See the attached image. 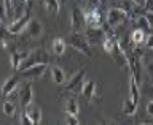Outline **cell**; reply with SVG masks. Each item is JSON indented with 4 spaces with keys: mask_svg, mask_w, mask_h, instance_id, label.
I'll use <instances>...</instances> for the list:
<instances>
[{
    "mask_svg": "<svg viewBox=\"0 0 153 125\" xmlns=\"http://www.w3.org/2000/svg\"><path fill=\"white\" fill-rule=\"evenodd\" d=\"M67 43L74 48L76 52H80V54H83L86 57L91 56V48H89V41L86 35L83 32H72L69 38H67Z\"/></svg>",
    "mask_w": 153,
    "mask_h": 125,
    "instance_id": "obj_1",
    "label": "cell"
},
{
    "mask_svg": "<svg viewBox=\"0 0 153 125\" xmlns=\"http://www.w3.org/2000/svg\"><path fill=\"white\" fill-rule=\"evenodd\" d=\"M50 62V56L45 49H33V51H29V56L27 59L21 64L19 67V71H24L26 68H30L33 65H38V64H48Z\"/></svg>",
    "mask_w": 153,
    "mask_h": 125,
    "instance_id": "obj_2",
    "label": "cell"
},
{
    "mask_svg": "<svg viewBox=\"0 0 153 125\" xmlns=\"http://www.w3.org/2000/svg\"><path fill=\"white\" fill-rule=\"evenodd\" d=\"M83 16H85V22L86 27L91 29H100L104 26V16L100 8H93V7H86L83 10Z\"/></svg>",
    "mask_w": 153,
    "mask_h": 125,
    "instance_id": "obj_3",
    "label": "cell"
},
{
    "mask_svg": "<svg viewBox=\"0 0 153 125\" xmlns=\"http://www.w3.org/2000/svg\"><path fill=\"white\" fill-rule=\"evenodd\" d=\"M128 19H129L128 14L124 13L123 10L117 8V7L110 8L108 11H107V14H105V21H107V24H108V26L112 27V29L123 26V24L128 21Z\"/></svg>",
    "mask_w": 153,
    "mask_h": 125,
    "instance_id": "obj_4",
    "label": "cell"
},
{
    "mask_svg": "<svg viewBox=\"0 0 153 125\" xmlns=\"http://www.w3.org/2000/svg\"><path fill=\"white\" fill-rule=\"evenodd\" d=\"M30 11H27L22 14V16H19V18H16V19H13L11 22L7 26V29H8V32L11 33V35H19V33H22L24 32V29L27 27V24H29V21H30Z\"/></svg>",
    "mask_w": 153,
    "mask_h": 125,
    "instance_id": "obj_5",
    "label": "cell"
},
{
    "mask_svg": "<svg viewBox=\"0 0 153 125\" xmlns=\"http://www.w3.org/2000/svg\"><path fill=\"white\" fill-rule=\"evenodd\" d=\"M85 76H86V70H78L72 78H69L64 90L65 92H81V87L85 84Z\"/></svg>",
    "mask_w": 153,
    "mask_h": 125,
    "instance_id": "obj_6",
    "label": "cell"
},
{
    "mask_svg": "<svg viewBox=\"0 0 153 125\" xmlns=\"http://www.w3.org/2000/svg\"><path fill=\"white\" fill-rule=\"evenodd\" d=\"M48 70V64H38V65H33L30 68H26L24 71H21V78L27 79V81H37L43 78V75L46 73Z\"/></svg>",
    "mask_w": 153,
    "mask_h": 125,
    "instance_id": "obj_7",
    "label": "cell"
},
{
    "mask_svg": "<svg viewBox=\"0 0 153 125\" xmlns=\"http://www.w3.org/2000/svg\"><path fill=\"white\" fill-rule=\"evenodd\" d=\"M33 100V92H32V84L30 83H24L19 87V103L22 105V108L26 109L27 106L32 105Z\"/></svg>",
    "mask_w": 153,
    "mask_h": 125,
    "instance_id": "obj_8",
    "label": "cell"
},
{
    "mask_svg": "<svg viewBox=\"0 0 153 125\" xmlns=\"http://www.w3.org/2000/svg\"><path fill=\"white\" fill-rule=\"evenodd\" d=\"M70 22H72V32H83V27H86L83 10L74 8L70 14Z\"/></svg>",
    "mask_w": 153,
    "mask_h": 125,
    "instance_id": "obj_9",
    "label": "cell"
},
{
    "mask_svg": "<svg viewBox=\"0 0 153 125\" xmlns=\"http://www.w3.org/2000/svg\"><path fill=\"white\" fill-rule=\"evenodd\" d=\"M24 35L27 38H30V40H35V38H40L42 33H43V26L40 21H37V19H30L27 24V27L24 29Z\"/></svg>",
    "mask_w": 153,
    "mask_h": 125,
    "instance_id": "obj_10",
    "label": "cell"
},
{
    "mask_svg": "<svg viewBox=\"0 0 153 125\" xmlns=\"http://www.w3.org/2000/svg\"><path fill=\"white\" fill-rule=\"evenodd\" d=\"M19 81H21V78H19L18 75H13V76H10V78L5 79V83L2 84V95L5 98L19 87Z\"/></svg>",
    "mask_w": 153,
    "mask_h": 125,
    "instance_id": "obj_11",
    "label": "cell"
},
{
    "mask_svg": "<svg viewBox=\"0 0 153 125\" xmlns=\"http://www.w3.org/2000/svg\"><path fill=\"white\" fill-rule=\"evenodd\" d=\"M29 56V51H11L10 52V64H11V68L14 71H19V67L24 60L27 59Z\"/></svg>",
    "mask_w": 153,
    "mask_h": 125,
    "instance_id": "obj_12",
    "label": "cell"
},
{
    "mask_svg": "<svg viewBox=\"0 0 153 125\" xmlns=\"http://www.w3.org/2000/svg\"><path fill=\"white\" fill-rule=\"evenodd\" d=\"M112 54L115 56V62L121 67V68H126V67H129V60H128V54L124 52V49L121 48V45H120V41L115 43V48H113V52Z\"/></svg>",
    "mask_w": 153,
    "mask_h": 125,
    "instance_id": "obj_13",
    "label": "cell"
},
{
    "mask_svg": "<svg viewBox=\"0 0 153 125\" xmlns=\"http://www.w3.org/2000/svg\"><path fill=\"white\" fill-rule=\"evenodd\" d=\"M86 38H88L89 43H102L104 38H105V32L104 29H91V27H86V30L83 32Z\"/></svg>",
    "mask_w": 153,
    "mask_h": 125,
    "instance_id": "obj_14",
    "label": "cell"
},
{
    "mask_svg": "<svg viewBox=\"0 0 153 125\" xmlns=\"http://www.w3.org/2000/svg\"><path fill=\"white\" fill-rule=\"evenodd\" d=\"M81 94L86 100H93L96 97V81L89 79V81H85L83 87H81Z\"/></svg>",
    "mask_w": 153,
    "mask_h": 125,
    "instance_id": "obj_15",
    "label": "cell"
},
{
    "mask_svg": "<svg viewBox=\"0 0 153 125\" xmlns=\"http://www.w3.org/2000/svg\"><path fill=\"white\" fill-rule=\"evenodd\" d=\"M129 94H131V98L134 103H137L139 102V98H140V92H139V83H137V79L134 78V75L129 76Z\"/></svg>",
    "mask_w": 153,
    "mask_h": 125,
    "instance_id": "obj_16",
    "label": "cell"
},
{
    "mask_svg": "<svg viewBox=\"0 0 153 125\" xmlns=\"http://www.w3.org/2000/svg\"><path fill=\"white\" fill-rule=\"evenodd\" d=\"M78 111H80V106H78V100L75 97H70L64 102V113H69V114H74V116H78Z\"/></svg>",
    "mask_w": 153,
    "mask_h": 125,
    "instance_id": "obj_17",
    "label": "cell"
},
{
    "mask_svg": "<svg viewBox=\"0 0 153 125\" xmlns=\"http://www.w3.org/2000/svg\"><path fill=\"white\" fill-rule=\"evenodd\" d=\"M51 78H53V81H54L56 84H64L67 81L64 70H62L61 67H57V65L51 67Z\"/></svg>",
    "mask_w": 153,
    "mask_h": 125,
    "instance_id": "obj_18",
    "label": "cell"
},
{
    "mask_svg": "<svg viewBox=\"0 0 153 125\" xmlns=\"http://www.w3.org/2000/svg\"><path fill=\"white\" fill-rule=\"evenodd\" d=\"M65 40L64 38H61V37H57V38H54L53 40V45H51V49H53V52H54L56 56H62L65 52Z\"/></svg>",
    "mask_w": 153,
    "mask_h": 125,
    "instance_id": "obj_19",
    "label": "cell"
},
{
    "mask_svg": "<svg viewBox=\"0 0 153 125\" xmlns=\"http://www.w3.org/2000/svg\"><path fill=\"white\" fill-rule=\"evenodd\" d=\"M117 37L115 35H105L104 41H102V49L105 52H108V54H112L113 52V48H115V43H117Z\"/></svg>",
    "mask_w": 153,
    "mask_h": 125,
    "instance_id": "obj_20",
    "label": "cell"
},
{
    "mask_svg": "<svg viewBox=\"0 0 153 125\" xmlns=\"http://www.w3.org/2000/svg\"><path fill=\"white\" fill-rule=\"evenodd\" d=\"M131 40H132V43H134V45H136L137 48H139V46H142L143 43H145V40H147L145 32L140 30V29H136V30L131 33Z\"/></svg>",
    "mask_w": 153,
    "mask_h": 125,
    "instance_id": "obj_21",
    "label": "cell"
},
{
    "mask_svg": "<svg viewBox=\"0 0 153 125\" xmlns=\"http://www.w3.org/2000/svg\"><path fill=\"white\" fill-rule=\"evenodd\" d=\"M26 113L30 116V119L35 124H38L42 121V109L38 108V106H35V105H30V106H27L26 108Z\"/></svg>",
    "mask_w": 153,
    "mask_h": 125,
    "instance_id": "obj_22",
    "label": "cell"
},
{
    "mask_svg": "<svg viewBox=\"0 0 153 125\" xmlns=\"http://www.w3.org/2000/svg\"><path fill=\"white\" fill-rule=\"evenodd\" d=\"M137 111V103H134L131 98H126L123 103V114L124 116H134Z\"/></svg>",
    "mask_w": 153,
    "mask_h": 125,
    "instance_id": "obj_23",
    "label": "cell"
},
{
    "mask_svg": "<svg viewBox=\"0 0 153 125\" xmlns=\"http://www.w3.org/2000/svg\"><path fill=\"white\" fill-rule=\"evenodd\" d=\"M43 3H45V8L46 11L50 14H57L59 13V0H43Z\"/></svg>",
    "mask_w": 153,
    "mask_h": 125,
    "instance_id": "obj_24",
    "label": "cell"
},
{
    "mask_svg": "<svg viewBox=\"0 0 153 125\" xmlns=\"http://www.w3.org/2000/svg\"><path fill=\"white\" fill-rule=\"evenodd\" d=\"M136 22H137V29H140V30H143V32H150L153 29L150 26V22H148V19L145 18V14H143V16H137Z\"/></svg>",
    "mask_w": 153,
    "mask_h": 125,
    "instance_id": "obj_25",
    "label": "cell"
},
{
    "mask_svg": "<svg viewBox=\"0 0 153 125\" xmlns=\"http://www.w3.org/2000/svg\"><path fill=\"white\" fill-rule=\"evenodd\" d=\"M3 113H5V116L13 117L14 113H16V103L11 102V100H7V102L3 103Z\"/></svg>",
    "mask_w": 153,
    "mask_h": 125,
    "instance_id": "obj_26",
    "label": "cell"
},
{
    "mask_svg": "<svg viewBox=\"0 0 153 125\" xmlns=\"http://www.w3.org/2000/svg\"><path fill=\"white\" fill-rule=\"evenodd\" d=\"M64 124L65 125H80L78 117L74 116V114H69V113H65V116H64Z\"/></svg>",
    "mask_w": 153,
    "mask_h": 125,
    "instance_id": "obj_27",
    "label": "cell"
},
{
    "mask_svg": "<svg viewBox=\"0 0 153 125\" xmlns=\"http://www.w3.org/2000/svg\"><path fill=\"white\" fill-rule=\"evenodd\" d=\"M19 121H21V125H35V122L30 119V116L26 113V109L21 113V116H19Z\"/></svg>",
    "mask_w": 153,
    "mask_h": 125,
    "instance_id": "obj_28",
    "label": "cell"
},
{
    "mask_svg": "<svg viewBox=\"0 0 153 125\" xmlns=\"http://www.w3.org/2000/svg\"><path fill=\"white\" fill-rule=\"evenodd\" d=\"M8 18V10H7V3H5V0H0V21H7Z\"/></svg>",
    "mask_w": 153,
    "mask_h": 125,
    "instance_id": "obj_29",
    "label": "cell"
},
{
    "mask_svg": "<svg viewBox=\"0 0 153 125\" xmlns=\"http://www.w3.org/2000/svg\"><path fill=\"white\" fill-rule=\"evenodd\" d=\"M88 2V7H93V8H100V5L104 3V0H86Z\"/></svg>",
    "mask_w": 153,
    "mask_h": 125,
    "instance_id": "obj_30",
    "label": "cell"
},
{
    "mask_svg": "<svg viewBox=\"0 0 153 125\" xmlns=\"http://www.w3.org/2000/svg\"><path fill=\"white\" fill-rule=\"evenodd\" d=\"M131 2H132L134 7H137V8H145L148 0H131Z\"/></svg>",
    "mask_w": 153,
    "mask_h": 125,
    "instance_id": "obj_31",
    "label": "cell"
},
{
    "mask_svg": "<svg viewBox=\"0 0 153 125\" xmlns=\"http://www.w3.org/2000/svg\"><path fill=\"white\" fill-rule=\"evenodd\" d=\"M145 111H147V116H148V117H153V100H152V102H148V103H147V108H145Z\"/></svg>",
    "mask_w": 153,
    "mask_h": 125,
    "instance_id": "obj_32",
    "label": "cell"
},
{
    "mask_svg": "<svg viewBox=\"0 0 153 125\" xmlns=\"http://www.w3.org/2000/svg\"><path fill=\"white\" fill-rule=\"evenodd\" d=\"M145 46L148 48V49H153V33H150V35L147 37V40H145Z\"/></svg>",
    "mask_w": 153,
    "mask_h": 125,
    "instance_id": "obj_33",
    "label": "cell"
},
{
    "mask_svg": "<svg viewBox=\"0 0 153 125\" xmlns=\"http://www.w3.org/2000/svg\"><path fill=\"white\" fill-rule=\"evenodd\" d=\"M145 18L148 19V22H150V26L153 27V13H152V11H147V13H145Z\"/></svg>",
    "mask_w": 153,
    "mask_h": 125,
    "instance_id": "obj_34",
    "label": "cell"
},
{
    "mask_svg": "<svg viewBox=\"0 0 153 125\" xmlns=\"http://www.w3.org/2000/svg\"><path fill=\"white\" fill-rule=\"evenodd\" d=\"M148 71H150V75L153 76V64H150V67H148Z\"/></svg>",
    "mask_w": 153,
    "mask_h": 125,
    "instance_id": "obj_35",
    "label": "cell"
},
{
    "mask_svg": "<svg viewBox=\"0 0 153 125\" xmlns=\"http://www.w3.org/2000/svg\"><path fill=\"white\" fill-rule=\"evenodd\" d=\"M102 125H117V124H115V122H104Z\"/></svg>",
    "mask_w": 153,
    "mask_h": 125,
    "instance_id": "obj_36",
    "label": "cell"
},
{
    "mask_svg": "<svg viewBox=\"0 0 153 125\" xmlns=\"http://www.w3.org/2000/svg\"><path fill=\"white\" fill-rule=\"evenodd\" d=\"M80 2H86V0H80Z\"/></svg>",
    "mask_w": 153,
    "mask_h": 125,
    "instance_id": "obj_37",
    "label": "cell"
}]
</instances>
